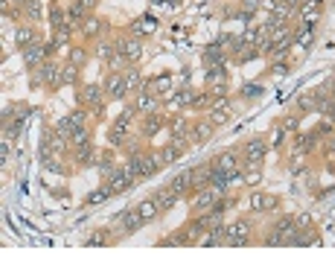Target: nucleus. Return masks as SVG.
Returning <instances> with one entry per match:
<instances>
[{"instance_id": "nucleus-1", "label": "nucleus", "mask_w": 335, "mask_h": 262, "mask_svg": "<svg viewBox=\"0 0 335 262\" xmlns=\"http://www.w3.org/2000/svg\"><path fill=\"white\" fill-rule=\"evenodd\" d=\"M160 166H164L160 155H134L132 160L126 163V169H128L134 178H149V175H154Z\"/></svg>"}, {"instance_id": "nucleus-2", "label": "nucleus", "mask_w": 335, "mask_h": 262, "mask_svg": "<svg viewBox=\"0 0 335 262\" xmlns=\"http://www.w3.org/2000/svg\"><path fill=\"white\" fill-rule=\"evenodd\" d=\"M38 79H41L44 85H50V87L64 85V67H58V64L47 61V64H41V70H38Z\"/></svg>"}, {"instance_id": "nucleus-3", "label": "nucleus", "mask_w": 335, "mask_h": 262, "mask_svg": "<svg viewBox=\"0 0 335 262\" xmlns=\"http://www.w3.org/2000/svg\"><path fill=\"white\" fill-rule=\"evenodd\" d=\"M251 242V225L248 222H236V225L228 227V239H224V245H248Z\"/></svg>"}, {"instance_id": "nucleus-4", "label": "nucleus", "mask_w": 335, "mask_h": 262, "mask_svg": "<svg viewBox=\"0 0 335 262\" xmlns=\"http://www.w3.org/2000/svg\"><path fill=\"white\" fill-rule=\"evenodd\" d=\"M137 181L128 169H114V172L108 175V187H111V192L117 195V192H126V190H132V184Z\"/></svg>"}, {"instance_id": "nucleus-5", "label": "nucleus", "mask_w": 335, "mask_h": 262, "mask_svg": "<svg viewBox=\"0 0 335 262\" xmlns=\"http://www.w3.org/2000/svg\"><path fill=\"white\" fill-rule=\"evenodd\" d=\"M262 157H266V140L262 137L248 140V146H245V160L248 163H242V166H260Z\"/></svg>"}, {"instance_id": "nucleus-6", "label": "nucleus", "mask_w": 335, "mask_h": 262, "mask_svg": "<svg viewBox=\"0 0 335 262\" xmlns=\"http://www.w3.org/2000/svg\"><path fill=\"white\" fill-rule=\"evenodd\" d=\"M218 201V195L210 187H204V190H196V195H192V204L190 207L196 210V213H204V210H210L213 204Z\"/></svg>"}, {"instance_id": "nucleus-7", "label": "nucleus", "mask_w": 335, "mask_h": 262, "mask_svg": "<svg viewBox=\"0 0 335 262\" xmlns=\"http://www.w3.org/2000/svg\"><path fill=\"white\" fill-rule=\"evenodd\" d=\"M117 52H120V55H126V61H140V58H143V41H140V38L120 41Z\"/></svg>"}, {"instance_id": "nucleus-8", "label": "nucleus", "mask_w": 335, "mask_h": 262, "mask_svg": "<svg viewBox=\"0 0 335 262\" xmlns=\"http://www.w3.org/2000/svg\"><path fill=\"white\" fill-rule=\"evenodd\" d=\"M105 93H108V96H114V99H122V96L128 93V87H126V76H122V73H111V76H108V82H105Z\"/></svg>"}, {"instance_id": "nucleus-9", "label": "nucleus", "mask_w": 335, "mask_h": 262, "mask_svg": "<svg viewBox=\"0 0 335 262\" xmlns=\"http://www.w3.org/2000/svg\"><path fill=\"white\" fill-rule=\"evenodd\" d=\"M251 207L256 210V213H268V210L280 207V198H277V195H266V192H254L251 195Z\"/></svg>"}, {"instance_id": "nucleus-10", "label": "nucleus", "mask_w": 335, "mask_h": 262, "mask_svg": "<svg viewBox=\"0 0 335 262\" xmlns=\"http://www.w3.org/2000/svg\"><path fill=\"white\" fill-rule=\"evenodd\" d=\"M117 222L126 227V233H137L140 227L146 225V222H143V216L137 213V207H134V210H126L122 216H117Z\"/></svg>"}, {"instance_id": "nucleus-11", "label": "nucleus", "mask_w": 335, "mask_h": 262, "mask_svg": "<svg viewBox=\"0 0 335 262\" xmlns=\"http://www.w3.org/2000/svg\"><path fill=\"white\" fill-rule=\"evenodd\" d=\"M213 166H216L218 172H224V175H230V172H236V169H242V166H239V157H236V152H222V155L213 160Z\"/></svg>"}, {"instance_id": "nucleus-12", "label": "nucleus", "mask_w": 335, "mask_h": 262, "mask_svg": "<svg viewBox=\"0 0 335 262\" xmlns=\"http://www.w3.org/2000/svg\"><path fill=\"white\" fill-rule=\"evenodd\" d=\"M213 131H216V125L210 120H201V122H196L192 125V131H190V140L192 143H207V140L213 137Z\"/></svg>"}, {"instance_id": "nucleus-13", "label": "nucleus", "mask_w": 335, "mask_h": 262, "mask_svg": "<svg viewBox=\"0 0 335 262\" xmlns=\"http://www.w3.org/2000/svg\"><path fill=\"white\" fill-rule=\"evenodd\" d=\"M132 32L137 35V38H143V35H152V32H158V20L149 15H143V17H137L132 23Z\"/></svg>"}, {"instance_id": "nucleus-14", "label": "nucleus", "mask_w": 335, "mask_h": 262, "mask_svg": "<svg viewBox=\"0 0 335 262\" xmlns=\"http://www.w3.org/2000/svg\"><path fill=\"white\" fill-rule=\"evenodd\" d=\"M47 55V44H30V47H24V58H26V64L35 67V64H41V58Z\"/></svg>"}, {"instance_id": "nucleus-15", "label": "nucleus", "mask_w": 335, "mask_h": 262, "mask_svg": "<svg viewBox=\"0 0 335 262\" xmlns=\"http://www.w3.org/2000/svg\"><path fill=\"white\" fill-rule=\"evenodd\" d=\"M169 187L178 192V195H181V192H186V190H192V169H184V172H178L175 178H172V181H169Z\"/></svg>"}, {"instance_id": "nucleus-16", "label": "nucleus", "mask_w": 335, "mask_h": 262, "mask_svg": "<svg viewBox=\"0 0 335 262\" xmlns=\"http://www.w3.org/2000/svg\"><path fill=\"white\" fill-rule=\"evenodd\" d=\"M210 178H213V163H210V166H198V169L192 172V187H196V190L210 187Z\"/></svg>"}, {"instance_id": "nucleus-17", "label": "nucleus", "mask_w": 335, "mask_h": 262, "mask_svg": "<svg viewBox=\"0 0 335 262\" xmlns=\"http://www.w3.org/2000/svg\"><path fill=\"white\" fill-rule=\"evenodd\" d=\"M137 213L143 216V222H152V219L160 213V204H158V198H146V201H140V204H137Z\"/></svg>"}, {"instance_id": "nucleus-18", "label": "nucleus", "mask_w": 335, "mask_h": 262, "mask_svg": "<svg viewBox=\"0 0 335 262\" xmlns=\"http://www.w3.org/2000/svg\"><path fill=\"white\" fill-rule=\"evenodd\" d=\"M224 82H228V73H224V67H222V64H210V70H207V87L224 85Z\"/></svg>"}, {"instance_id": "nucleus-19", "label": "nucleus", "mask_w": 335, "mask_h": 262, "mask_svg": "<svg viewBox=\"0 0 335 262\" xmlns=\"http://www.w3.org/2000/svg\"><path fill=\"white\" fill-rule=\"evenodd\" d=\"M158 198V204H160V210H172V204L178 201V192L172 190V187H164V190L154 195Z\"/></svg>"}, {"instance_id": "nucleus-20", "label": "nucleus", "mask_w": 335, "mask_h": 262, "mask_svg": "<svg viewBox=\"0 0 335 262\" xmlns=\"http://www.w3.org/2000/svg\"><path fill=\"white\" fill-rule=\"evenodd\" d=\"M122 76H126V87H128V93H132V90H140V87H143V73H140L137 67L126 70Z\"/></svg>"}, {"instance_id": "nucleus-21", "label": "nucleus", "mask_w": 335, "mask_h": 262, "mask_svg": "<svg viewBox=\"0 0 335 262\" xmlns=\"http://www.w3.org/2000/svg\"><path fill=\"white\" fill-rule=\"evenodd\" d=\"M134 108H137V111H143V114H149V111L158 108V96H152V93H140V96H137V102H134Z\"/></svg>"}, {"instance_id": "nucleus-22", "label": "nucleus", "mask_w": 335, "mask_h": 262, "mask_svg": "<svg viewBox=\"0 0 335 262\" xmlns=\"http://www.w3.org/2000/svg\"><path fill=\"white\" fill-rule=\"evenodd\" d=\"M82 29H84V35H88V38H96V35L105 29V20H100V17H88V20L82 23Z\"/></svg>"}, {"instance_id": "nucleus-23", "label": "nucleus", "mask_w": 335, "mask_h": 262, "mask_svg": "<svg viewBox=\"0 0 335 262\" xmlns=\"http://www.w3.org/2000/svg\"><path fill=\"white\" fill-rule=\"evenodd\" d=\"M111 195H114V192H111V187L105 184V187H100V190H94L90 195H88V204H105Z\"/></svg>"}, {"instance_id": "nucleus-24", "label": "nucleus", "mask_w": 335, "mask_h": 262, "mask_svg": "<svg viewBox=\"0 0 335 262\" xmlns=\"http://www.w3.org/2000/svg\"><path fill=\"white\" fill-rule=\"evenodd\" d=\"M102 90L100 85H84V102H90V105H100L102 102Z\"/></svg>"}, {"instance_id": "nucleus-25", "label": "nucleus", "mask_w": 335, "mask_h": 262, "mask_svg": "<svg viewBox=\"0 0 335 262\" xmlns=\"http://www.w3.org/2000/svg\"><path fill=\"white\" fill-rule=\"evenodd\" d=\"M160 125H164V117H160V114H149V117H146V122H143V134H149V137H152V134H154Z\"/></svg>"}, {"instance_id": "nucleus-26", "label": "nucleus", "mask_w": 335, "mask_h": 262, "mask_svg": "<svg viewBox=\"0 0 335 262\" xmlns=\"http://www.w3.org/2000/svg\"><path fill=\"white\" fill-rule=\"evenodd\" d=\"M30 44H35V29L32 26H20L18 29V47H30Z\"/></svg>"}, {"instance_id": "nucleus-27", "label": "nucleus", "mask_w": 335, "mask_h": 262, "mask_svg": "<svg viewBox=\"0 0 335 262\" xmlns=\"http://www.w3.org/2000/svg\"><path fill=\"white\" fill-rule=\"evenodd\" d=\"M56 131H58V137H62V140H70V137H73V131H76V128H73V122H70V117H64V120H58V122H56Z\"/></svg>"}, {"instance_id": "nucleus-28", "label": "nucleus", "mask_w": 335, "mask_h": 262, "mask_svg": "<svg viewBox=\"0 0 335 262\" xmlns=\"http://www.w3.org/2000/svg\"><path fill=\"white\" fill-rule=\"evenodd\" d=\"M230 120V111H228V108H213V111H210V122H213V125H224V122Z\"/></svg>"}, {"instance_id": "nucleus-29", "label": "nucleus", "mask_w": 335, "mask_h": 262, "mask_svg": "<svg viewBox=\"0 0 335 262\" xmlns=\"http://www.w3.org/2000/svg\"><path fill=\"white\" fill-rule=\"evenodd\" d=\"M320 96H324V93H303V96H300V108H303V111H312V108H318Z\"/></svg>"}, {"instance_id": "nucleus-30", "label": "nucleus", "mask_w": 335, "mask_h": 262, "mask_svg": "<svg viewBox=\"0 0 335 262\" xmlns=\"http://www.w3.org/2000/svg\"><path fill=\"white\" fill-rule=\"evenodd\" d=\"M134 111H137V108H126V111H120L114 125H117V128H128V125H132V120H134Z\"/></svg>"}, {"instance_id": "nucleus-31", "label": "nucleus", "mask_w": 335, "mask_h": 262, "mask_svg": "<svg viewBox=\"0 0 335 262\" xmlns=\"http://www.w3.org/2000/svg\"><path fill=\"white\" fill-rule=\"evenodd\" d=\"M192 128H190V120H184V117H178V120L172 122V134H178V137H186Z\"/></svg>"}, {"instance_id": "nucleus-32", "label": "nucleus", "mask_w": 335, "mask_h": 262, "mask_svg": "<svg viewBox=\"0 0 335 262\" xmlns=\"http://www.w3.org/2000/svg\"><path fill=\"white\" fill-rule=\"evenodd\" d=\"M178 155H181V149H178V146H172V143L160 149V160H164V163H172V160H178Z\"/></svg>"}, {"instance_id": "nucleus-33", "label": "nucleus", "mask_w": 335, "mask_h": 262, "mask_svg": "<svg viewBox=\"0 0 335 262\" xmlns=\"http://www.w3.org/2000/svg\"><path fill=\"white\" fill-rule=\"evenodd\" d=\"M169 85H172V76H158V79L152 82V90H160V93H172V90H169Z\"/></svg>"}, {"instance_id": "nucleus-34", "label": "nucleus", "mask_w": 335, "mask_h": 262, "mask_svg": "<svg viewBox=\"0 0 335 262\" xmlns=\"http://www.w3.org/2000/svg\"><path fill=\"white\" fill-rule=\"evenodd\" d=\"M84 61H88V52H84L82 47H73V50H70V64H76V67H82Z\"/></svg>"}, {"instance_id": "nucleus-35", "label": "nucleus", "mask_w": 335, "mask_h": 262, "mask_svg": "<svg viewBox=\"0 0 335 262\" xmlns=\"http://www.w3.org/2000/svg\"><path fill=\"white\" fill-rule=\"evenodd\" d=\"M96 55H100L102 61H111V58L117 55V47H111V44H100V47H96Z\"/></svg>"}, {"instance_id": "nucleus-36", "label": "nucleus", "mask_w": 335, "mask_h": 262, "mask_svg": "<svg viewBox=\"0 0 335 262\" xmlns=\"http://www.w3.org/2000/svg\"><path fill=\"white\" fill-rule=\"evenodd\" d=\"M50 20H52V29H62V26H67V17H64V12H62V9H52Z\"/></svg>"}, {"instance_id": "nucleus-37", "label": "nucleus", "mask_w": 335, "mask_h": 262, "mask_svg": "<svg viewBox=\"0 0 335 262\" xmlns=\"http://www.w3.org/2000/svg\"><path fill=\"white\" fill-rule=\"evenodd\" d=\"M73 143H76V149H79V146H90V140H88V131H84V128H76V131H73Z\"/></svg>"}, {"instance_id": "nucleus-38", "label": "nucleus", "mask_w": 335, "mask_h": 262, "mask_svg": "<svg viewBox=\"0 0 335 262\" xmlns=\"http://www.w3.org/2000/svg\"><path fill=\"white\" fill-rule=\"evenodd\" d=\"M76 76H79V67H76V64H67L64 67V85H73Z\"/></svg>"}, {"instance_id": "nucleus-39", "label": "nucleus", "mask_w": 335, "mask_h": 262, "mask_svg": "<svg viewBox=\"0 0 335 262\" xmlns=\"http://www.w3.org/2000/svg\"><path fill=\"white\" fill-rule=\"evenodd\" d=\"M122 131H126V128H117V125H114V131H111V146H122V143H126V134H122Z\"/></svg>"}, {"instance_id": "nucleus-40", "label": "nucleus", "mask_w": 335, "mask_h": 262, "mask_svg": "<svg viewBox=\"0 0 335 262\" xmlns=\"http://www.w3.org/2000/svg\"><path fill=\"white\" fill-rule=\"evenodd\" d=\"M242 181H248V184H251V187H256V184H260V181H262V175H260V166H254L251 172L245 175V178H242Z\"/></svg>"}, {"instance_id": "nucleus-41", "label": "nucleus", "mask_w": 335, "mask_h": 262, "mask_svg": "<svg viewBox=\"0 0 335 262\" xmlns=\"http://www.w3.org/2000/svg\"><path fill=\"white\" fill-rule=\"evenodd\" d=\"M56 44H70V26L56 29Z\"/></svg>"}, {"instance_id": "nucleus-42", "label": "nucleus", "mask_w": 335, "mask_h": 262, "mask_svg": "<svg viewBox=\"0 0 335 262\" xmlns=\"http://www.w3.org/2000/svg\"><path fill=\"white\" fill-rule=\"evenodd\" d=\"M266 245H271V248H277V245H286V242H283V236H280L277 230H271V233L266 236Z\"/></svg>"}, {"instance_id": "nucleus-43", "label": "nucleus", "mask_w": 335, "mask_h": 262, "mask_svg": "<svg viewBox=\"0 0 335 262\" xmlns=\"http://www.w3.org/2000/svg\"><path fill=\"white\" fill-rule=\"evenodd\" d=\"M70 122H73V128H84V111H73Z\"/></svg>"}, {"instance_id": "nucleus-44", "label": "nucleus", "mask_w": 335, "mask_h": 262, "mask_svg": "<svg viewBox=\"0 0 335 262\" xmlns=\"http://www.w3.org/2000/svg\"><path fill=\"white\" fill-rule=\"evenodd\" d=\"M24 6H26V12L32 17H38V12H41V3L38 0H24Z\"/></svg>"}, {"instance_id": "nucleus-45", "label": "nucleus", "mask_w": 335, "mask_h": 262, "mask_svg": "<svg viewBox=\"0 0 335 262\" xmlns=\"http://www.w3.org/2000/svg\"><path fill=\"white\" fill-rule=\"evenodd\" d=\"M242 93H245L248 99H256V96L262 93V87H260V85H248V87H245V90H242Z\"/></svg>"}, {"instance_id": "nucleus-46", "label": "nucleus", "mask_w": 335, "mask_h": 262, "mask_svg": "<svg viewBox=\"0 0 335 262\" xmlns=\"http://www.w3.org/2000/svg\"><path fill=\"white\" fill-rule=\"evenodd\" d=\"M0 160H3V163H9V137L3 140V146H0Z\"/></svg>"}, {"instance_id": "nucleus-47", "label": "nucleus", "mask_w": 335, "mask_h": 262, "mask_svg": "<svg viewBox=\"0 0 335 262\" xmlns=\"http://www.w3.org/2000/svg\"><path fill=\"white\" fill-rule=\"evenodd\" d=\"M294 225H298V227H309V225H312V216H306V213H303V216H298V222H294Z\"/></svg>"}, {"instance_id": "nucleus-48", "label": "nucleus", "mask_w": 335, "mask_h": 262, "mask_svg": "<svg viewBox=\"0 0 335 262\" xmlns=\"http://www.w3.org/2000/svg\"><path fill=\"white\" fill-rule=\"evenodd\" d=\"M256 6H260V0H245V9H248V12H254Z\"/></svg>"}, {"instance_id": "nucleus-49", "label": "nucleus", "mask_w": 335, "mask_h": 262, "mask_svg": "<svg viewBox=\"0 0 335 262\" xmlns=\"http://www.w3.org/2000/svg\"><path fill=\"white\" fill-rule=\"evenodd\" d=\"M76 3H82L84 9H94V6H96V0H76Z\"/></svg>"}, {"instance_id": "nucleus-50", "label": "nucleus", "mask_w": 335, "mask_h": 262, "mask_svg": "<svg viewBox=\"0 0 335 262\" xmlns=\"http://www.w3.org/2000/svg\"><path fill=\"white\" fill-rule=\"evenodd\" d=\"M326 152H330V155H335V137H330V146H326Z\"/></svg>"}]
</instances>
